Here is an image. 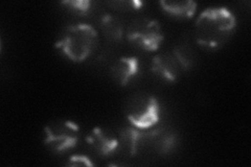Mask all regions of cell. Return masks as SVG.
I'll list each match as a JSON object with an SVG mask.
<instances>
[{
  "label": "cell",
  "mask_w": 251,
  "mask_h": 167,
  "mask_svg": "<svg viewBox=\"0 0 251 167\" xmlns=\"http://www.w3.org/2000/svg\"><path fill=\"white\" fill-rule=\"evenodd\" d=\"M237 21L226 7H210L203 11L196 21L195 36L198 44L216 48L232 35Z\"/></svg>",
  "instance_id": "1"
},
{
  "label": "cell",
  "mask_w": 251,
  "mask_h": 167,
  "mask_svg": "<svg viewBox=\"0 0 251 167\" xmlns=\"http://www.w3.org/2000/svg\"><path fill=\"white\" fill-rule=\"evenodd\" d=\"M98 44V33L94 27L78 23L67 26L62 31L56 47L74 62L87 59Z\"/></svg>",
  "instance_id": "2"
},
{
  "label": "cell",
  "mask_w": 251,
  "mask_h": 167,
  "mask_svg": "<svg viewBox=\"0 0 251 167\" xmlns=\"http://www.w3.org/2000/svg\"><path fill=\"white\" fill-rule=\"evenodd\" d=\"M44 132V144L57 154L75 147L80 140V129L69 120H54L45 126Z\"/></svg>",
  "instance_id": "3"
},
{
  "label": "cell",
  "mask_w": 251,
  "mask_h": 167,
  "mask_svg": "<svg viewBox=\"0 0 251 167\" xmlns=\"http://www.w3.org/2000/svg\"><path fill=\"white\" fill-rule=\"evenodd\" d=\"M130 122L140 130L151 128L159 120V106L156 97L140 93L133 97L126 109Z\"/></svg>",
  "instance_id": "4"
},
{
  "label": "cell",
  "mask_w": 251,
  "mask_h": 167,
  "mask_svg": "<svg viewBox=\"0 0 251 167\" xmlns=\"http://www.w3.org/2000/svg\"><path fill=\"white\" fill-rule=\"evenodd\" d=\"M127 38L140 48L154 51L161 45L163 33L159 22L143 18L131 23L127 28Z\"/></svg>",
  "instance_id": "5"
},
{
  "label": "cell",
  "mask_w": 251,
  "mask_h": 167,
  "mask_svg": "<svg viewBox=\"0 0 251 167\" xmlns=\"http://www.w3.org/2000/svg\"><path fill=\"white\" fill-rule=\"evenodd\" d=\"M87 142L100 156H110L120 147V139L116 135L106 128H94L88 135Z\"/></svg>",
  "instance_id": "6"
},
{
  "label": "cell",
  "mask_w": 251,
  "mask_h": 167,
  "mask_svg": "<svg viewBox=\"0 0 251 167\" xmlns=\"http://www.w3.org/2000/svg\"><path fill=\"white\" fill-rule=\"evenodd\" d=\"M179 63L174 54L159 53L152 60L151 70L167 82H175L179 74Z\"/></svg>",
  "instance_id": "7"
},
{
  "label": "cell",
  "mask_w": 251,
  "mask_h": 167,
  "mask_svg": "<svg viewBox=\"0 0 251 167\" xmlns=\"http://www.w3.org/2000/svg\"><path fill=\"white\" fill-rule=\"evenodd\" d=\"M138 72V60L135 57H122L117 60L111 73L115 81L122 86L127 85Z\"/></svg>",
  "instance_id": "8"
},
{
  "label": "cell",
  "mask_w": 251,
  "mask_h": 167,
  "mask_svg": "<svg viewBox=\"0 0 251 167\" xmlns=\"http://www.w3.org/2000/svg\"><path fill=\"white\" fill-rule=\"evenodd\" d=\"M175 134L168 129L160 128L148 133L147 141L160 154H168L175 147L176 144Z\"/></svg>",
  "instance_id": "9"
},
{
  "label": "cell",
  "mask_w": 251,
  "mask_h": 167,
  "mask_svg": "<svg viewBox=\"0 0 251 167\" xmlns=\"http://www.w3.org/2000/svg\"><path fill=\"white\" fill-rule=\"evenodd\" d=\"M138 128H124L120 131V144H123L126 148L129 150L130 155H135L138 148L144 142L147 141L148 133L139 131Z\"/></svg>",
  "instance_id": "10"
},
{
  "label": "cell",
  "mask_w": 251,
  "mask_h": 167,
  "mask_svg": "<svg viewBox=\"0 0 251 167\" xmlns=\"http://www.w3.org/2000/svg\"><path fill=\"white\" fill-rule=\"evenodd\" d=\"M160 5L167 13L179 18H191L197 9L194 1H160Z\"/></svg>",
  "instance_id": "11"
},
{
  "label": "cell",
  "mask_w": 251,
  "mask_h": 167,
  "mask_svg": "<svg viewBox=\"0 0 251 167\" xmlns=\"http://www.w3.org/2000/svg\"><path fill=\"white\" fill-rule=\"evenodd\" d=\"M101 27L107 37L113 40H121L124 35L123 21L113 15H105L100 20Z\"/></svg>",
  "instance_id": "12"
},
{
  "label": "cell",
  "mask_w": 251,
  "mask_h": 167,
  "mask_svg": "<svg viewBox=\"0 0 251 167\" xmlns=\"http://www.w3.org/2000/svg\"><path fill=\"white\" fill-rule=\"evenodd\" d=\"M62 3L69 6L74 12L80 15H85L90 7V1L88 0H70V1H63Z\"/></svg>",
  "instance_id": "13"
},
{
  "label": "cell",
  "mask_w": 251,
  "mask_h": 167,
  "mask_svg": "<svg viewBox=\"0 0 251 167\" xmlns=\"http://www.w3.org/2000/svg\"><path fill=\"white\" fill-rule=\"evenodd\" d=\"M174 55L176 57L179 65L183 69H187L192 65V55L188 54V50L185 47H178L177 49H175Z\"/></svg>",
  "instance_id": "14"
},
{
  "label": "cell",
  "mask_w": 251,
  "mask_h": 167,
  "mask_svg": "<svg viewBox=\"0 0 251 167\" xmlns=\"http://www.w3.org/2000/svg\"><path fill=\"white\" fill-rule=\"evenodd\" d=\"M110 5L117 7L120 10H139L144 5V2L137 1V0H130V1L110 2Z\"/></svg>",
  "instance_id": "15"
},
{
  "label": "cell",
  "mask_w": 251,
  "mask_h": 167,
  "mask_svg": "<svg viewBox=\"0 0 251 167\" xmlns=\"http://www.w3.org/2000/svg\"><path fill=\"white\" fill-rule=\"evenodd\" d=\"M68 166H93L94 163L90 160L87 156L83 155H75L70 157L67 163Z\"/></svg>",
  "instance_id": "16"
}]
</instances>
